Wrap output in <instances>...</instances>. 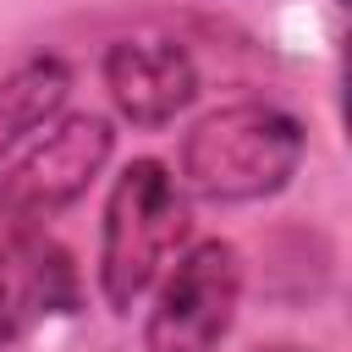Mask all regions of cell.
Masks as SVG:
<instances>
[{"mask_svg": "<svg viewBox=\"0 0 352 352\" xmlns=\"http://www.w3.org/2000/svg\"><path fill=\"white\" fill-rule=\"evenodd\" d=\"M187 192L176 187L170 165L143 154L121 165V176L104 192V220H99V258L94 280L110 314H132L154 280L165 275L170 253L187 242Z\"/></svg>", "mask_w": 352, "mask_h": 352, "instance_id": "7a4b0ae2", "label": "cell"}, {"mask_svg": "<svg viewBox=\"0 0 352 352\" xmlns=\"http://www.w3.org/2000/svg\"><path fill=\"white\" fill-rule=\"evenodd\" d=\"M302 148H308V132L292 110L264 99L220 104L182 132L176 187L204 204H258L297 176Z\"/></svg>", "mask_w": 352, "mask_h": 352, "instance_id": "6da1fadb", "label": "cell"}, {"mask_svg": "<svg viewBox=\"0 0 352 352\" xmlns=\"http://www.w3.org/2000/svg\"><path fill=\"white\" fill-rule=\"evenodd\" d=\"M253 352H308V346H286V341H275V346H253Z\"/></svg>", "mask_w": 352, "mask_h": 352, "instance_id": "ba28073f", "label": "cell"}, {"mask_svg": "<svg viewBox=\"0 0 352 352\" xmlns=\"http://www.w3.org/2000/svg\"><path fill=\"white\" fill-rule=\"evenodd\" d=\"M66 94H72V66L60 55H28L22 66H11L0 77V160L28 138H38L66 110Z\"/></svg>", "mask_w": 352, "mask_h": 352, "instance_id": "52a82bcc", "label": "cell"}, {"mask_svg": "<svg viewBox=\"0 0 352 352\" xmlns=\"http://www.w3.org/2000/svg\"><path fill=\"white\" fill-rule=\"evenodd\" d=\"M99 77H104V94H110L116 116L138 132L170 126L198 99V60L187 55V44L160 38V33L116 38L99 60Z\"/></svg>", "mask_w": 352, "mask_h": 352, "instance_id": "5b68a950", "label": "cell"}, {"mask_svg": "<svg viewBox=\"0 0 352 352\" xmlns=\"http://www.w3.org/2000/svg\"><path fill=\"white\" fill-rule=\"evenodd\" d=\"M82 302L77 264L50 231L0 226V346Z\"/></svg>", "mask_w": 352, "mask_h": 352, "instance_id": "8992f818", "label": "cell"}, {"mask_svg": "<svg viewBox=\"0 0 352 352\" xmlns=\"http://www.w3.org/2000/svg\"><path fill=\"white\" fill-rule=\"evenodd\" d=\"M242 253L220 236H204L165 264L143 319V352H220L242 302Z\"/></svg>", "mask_w": 352, "mask_h": 352, "instance_id": "3957f363", "label": "cell"}, {"mask_svg": "<svg viewBox=\"0 0 352 352\" xmlns=\"http://www.w3.org/2000/svg\"><path fill=\"white\" fill-rule=\"evenodd\" d=\"M116 154V126L94 110L55 116L38 143L0 176V226H28L50 231L60 209H72L110 165Z\"/></svg>", "mask_w": 352, "mask_h": 352, "instance_id": "277c9868", "label": "cell"}]
</instances>
